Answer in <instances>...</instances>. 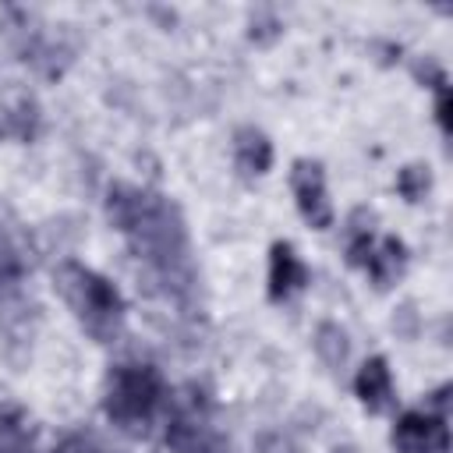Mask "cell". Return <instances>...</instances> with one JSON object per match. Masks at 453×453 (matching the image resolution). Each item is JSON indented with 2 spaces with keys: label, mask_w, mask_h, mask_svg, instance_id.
Wrapping results in <instances>:
<instances>
[{
  "label": "cell",
  "mask_w": 453,
  "mask_h": 453,
  "mask_svg": "<svg viewBox=\"0 0 453 453\" xmlns=\"http://www.w3.org/2000/svg\"><path fill=\"white\" fill-rule=\"evenodd\" d=\"M237 149H241V152H248V159H244V166H248V170L262 173V170L269 166V142H265L258 131H241Z\"/></svg>",
  "instance_id": "8"
},
{
  "label": "cell",
  "mask_w": 453,
  "mask_h": 453,
  "mask_svg": "<svg viewBox=\"0 0 453 453\" xmlns=\"http://www.w3.org/2000/svg\"><path fill=\"white\" fill-rule=\"evenodd\" d=\"M393 442L403 453H446V425L432 414H407L396 425Z\"/></svg>",
  "instance_id": "5"
},
{
  "label": "cell",
  "mask_w": 453,
  "mask_h": 453,
  "mask_svg": "<svg viewBox=\"0 0 453 453\" xmlns=\"http://www.w3.org/2000/svg\"><path fill=\"white\" fill-rule=\"evenodd\" d=\"M163 400V379L149 365H120L106 386V411L120 425H142Z\"/></svg>",
  "instance_id": "3"
},
{
  "label": "cell",
  "mask_w": 453,
  "mask_h": 453,
  "mask_svg": "<svg viewBox=\"0 0 453 453\" xmlns=\"http://www.w3.org/2000/svg\"><path fill=\"white\" fill-rule=\"evenodd\" d=\"M357 393H361V400H365L372 411H382V407L389 403V396H393V379H389V368H386L382 357H372V361L361 368V375H357Z\"/></svg>",
  "instance_id": "6"
},
{
  "label": "cell",
  "mask_w": 453,
  "mask_h": 453,
  "mask_svg": "<svg viewBox=\"0 0 453 453\" xmlns=\"http://www.w3.org/2000/svg\"><path fill=\"white\" fill-rule=\"evenodd\" d=\"M294 195H297V209L308 223H315L319 230H326L333 223V205H329V191H326V177L315 163H297L294 166Z\"/></svg>",
  "instance_id": "4"
},
{
  "label": "cell",
  "mask_w": 453,
  "mask_h": 453,
  "mask_svg": "<svg viewBox=\"0 0 453 453\" xmlns=\"http://www.w3.org/2000/svg\"><path fill=\"white\" fill-rule=\"evenodd\" d=\"M110 219L117 223V230L127 234L138 258H145L166 283L184 287L191 280L188 234H184L180 212L163 195L117 188L110 195Z\"/></svg>",
  "instance_id": "1"
},
{
  "label": "cell",
  "mask_w": 453,
  "mask_h": 453,
  "mask_svg": "<svg viewBox=\"0 0 453 453\" xmlns=\"http://www.w3.org/2000/svg\"><path fill=\"white\" fill-rule=\"evenodd\" d=\"M18 273H21L18 251H14L11 237H7L4 230H0V283H11V280H18Z\"/></svg>",
  "instance_id": "9"
},
{
  "label": "cell",
  "mask_w": 453,
  "mask_h": 453,
  "mask_svg": "<svg viewBox=\"0 0 453 453\" xmlns=\"http://www.w3.org/2000/svg\"><path fill=\"white\" fill-rule=\"evenodd\" d=\"M304 265H301V258L287 248V244H276V251H273V273H269V283H273V294L280 297V294H290V290H297L301 283H304Z\"/></svg>",
  "instance_id": "7"
},
{
  "label": "cell",
  "mask_w": 453,
  "mask_h": 453,
  "mask_svg": "<svg viewBox=\"0 0 453 453\" xmlns=\"http://www.w3.org/2000/svg\"><path fill=\"white\" fill-rule=\"evenodd\" d=\"M60 290L92 336L103 340V336L117 333V326L124 319V304H120V294L110 280H103L99 273H92L85 265H64L60 269Z\"/></svg>",
  "instance_id": "2"
}]
</instances>
